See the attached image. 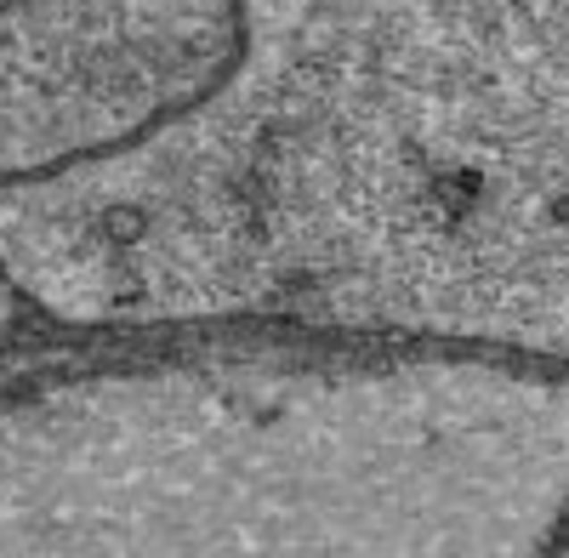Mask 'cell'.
<instances>
[{
	"label": "cell",
	"instance_id": "cell-1",
	"mask_svg": "<svg viewBox=\"0 0 569 558\" xmlns=\"http://www.w3.org/2000/svg\"><path fill=\"white\" fill-rule=\"evenodd\" d=\"M6 199L0 262L74 319L569 376V0H245L194 108Z\"/></svg>",
	"mask_w": 569,
	"mask_h": 558
},
{
	"label": "cell",
	"instance_id": "cell-2",
	"mask_svg": "<svg viewBox=\"0 0 569 558\" xmlns=\"http://www.w3.org/2000/svg\"><path fill=\"white\" fill-rule=\"evenodd\" d=\"M569 376L297 336L0 410V558H552Z\"/></svg>",
	"mask_w": 569,
	"mask_h": 558
}]
</instances>
